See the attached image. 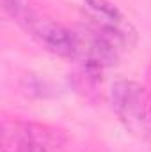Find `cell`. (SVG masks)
Returning <instances> with one entry per match:
<instances>
[{"label": "cell", "instance_id": "6da1fadb", "mask_svg": "<svg viewBox=\"0 0 151 152\" xmlns=\"http://www.w3.org/2000/svg\"><path fill=\"white\" fill-rule=\"evenodd\" d=\"M110 104L132 134L151 140V96L146 87L128 80L115 81L110 88Z\"/></svg>", "mask_w": 151, "mask_h": 152}, {"label": "cell", "instance_id": "7a4b0ae2", "mask_svg": "<svg viewBox=\"0 0 151 152\" xmlns=\"http://www.w3.org/2000/svg\"><path fill=\"white\" fill-rule=\"evenodd\" d=\"M5 149H41L50 152L61 145L59 133L48 126L32 122H13L4 126Z\"/></svg>", "mask_w": 151, "mask_h": 152}, {"label": "cell", "instance_id": "3957f363", "mask_svg": "<svg viewBox=\"0 0 151 152\" xmlns=\"http://www.w3.org/2000/svg\"><path fill=\"white\" fill-rule=\"evenodd\" d=\"M25 30L38 41L39 44L59 57H75L76 50V39L75 30L66 28L61 23H55L48 18H41L36 14L30 23L25 27Z\"/></svg>", "mask_w": 151, "mask_h": 152}, {"label": "cell", "instance_id": "277c9868", "mask_svg": "<svg viewBox=\"0 0 151 152\" xmlns=\"http://www.w3.org/2000/svg\"><path fill=\"white\" fill-rule=\"evenodd\" d=\"M2 7L13 18V21H16L21 28H25L30 23V20L38 14L30 7L29 0H2Z\"/></svg>", "mask_w": 151, "mask_h": 152}, {"label": "cell", "instance_id": "5b68a950", "mask_svg": "<svg viewBox=\"0 0 151 152\" xmlns=\"http://www.w3.org/2000/svg\"><path fill=\"white\" fill-rule=\"evenodd\" d=\"M5 152H46L41 149H5Z\"/></svg>", "mask_w": 151, "mask_h": 152}]
</instances>
